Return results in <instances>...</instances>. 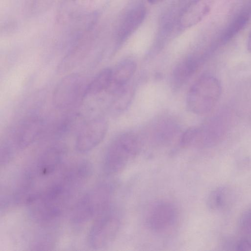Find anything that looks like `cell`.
<instances>
[{
    "label": "cell",
    "instance_id": "6",
    "mask_svg": "<svg viewBox=\"0 0 251 251\" xmlns=\"http://www.w3.org/2000/svg\"><path fill=\"white\" fill-rule=\"evenodd\" d=\"M218 120L189 128L181 136V145L186 148H204L216 144L226 132L225 123Z\"/></svg>",
    "mask_w": 251,
    "mask_h": 251
},
{
    "label": "cell",
    "instance_id": "2",
    "mask_svg": "<svg viewBox=\"0 0 251 251\" xmlns=\"http://www.w3.org/2000/svg\"><path fill=\"white\" fill-rule=\"evenodd\" d=\"M115 188L112 183L102 182L86 192L74 205L71 220L75 225H81L94 220L113 205Z\"/></svg>",
    "mask_w": 251,
    "mask_h": 251
},
{
    "label": "cell",
    "instance_id": "10",
    "mask_svg": "<svg viewBox=\"0 0 251 251\" xmlns=\"http://www.w3.org/2000/svg\"><path fill=\"white\" fill-rule=\"evenodd\" d=\"M83 79L78 74H69L63 77L54 88L52 103L59 109H65L73 105L82 92Z\"/></svg>",
    "mask_w": 251,
    "mask_h": 251
},
{
    "label": "cell",
    "instance_id": "1",
    "mask_svg": "<svg viewBox=\"0 0 251 251\" xmlns=\"http://www.w3.org/2000/svg\"><path fill=\"white\" fill-rule=\"evenodd\" d=\"M91 163L81 160L69 165L26 202L30 217L40 225L55 223L89 180Z\"/></svg>",
    "mask_w": 251,
    "mask_h": 251
},
{
    "label": "cell",
    "instance_id": "16",
    "mask_svg": "<svg viewBox=\"0 0 251 251\" xmlns=\"http://www.w3.org/2000/svg\"><path fill=\"white\" fill-rule=\"evenodd\" d=\"M251 20V6H250L243 9L231 21L222 34L220 42L224 44L230 41L247 26Z\"/></svg>",
    "mask_w": 251,
    "mask_h": 251
},
{
    "label": "cell",
    "instance_id": "24",
    "mask_svg": "<svg viewBox=\"0 0 251 251\" xmlns=\"http://www.w3.org/2000/svg\"><path fill=\"white\" fill-rule=\"evenodd\" d=\"M163 0H148L149 3L152 4L159 3L162 1Z\"/></svg>",
    "mask_w": 251,
    "mask_h": 251
},
{
    "label": "cell",
    "instance_id": "9",
    "mask_svg": "<svg viewBox=\"0 0 251 251\" xmlns=\"http://www.w3.org/2000/svg\"><path fill=\"white\" fill-rule=\"evenodd\" d=\"M108 125L103 117L94 118L81 127L76 137L75 146L81 153L89 152L103 140L107 132Z\"/></svg>",
    "mask_w": 251,
    "mask_h": 251
},
{
    "label": "cell",
    "instance_id": "5",
    "mask_svg": "<svg viewBox=\"0 0 251 251\" xmlns=\"http://www.w3.org/2000/svg\"><path fill=\"white\" fill-rule=\"evenodd\" d=\"M120 215L114 205L93 220L88 232L87 243L93 250L108 247L115 239L121 226Z\"/></svg>",
    "mask_w": 251,
    "mask_h": 251
},
{
    "label": "cell",
    "instance_id": "14",
    "mask_svg": "<svg viewBox=\"0 0 251 251\" xmlns=\"http://www.w3.org/2000/svg\"><path fill=\"white\" fill-rule=\"evenodd\" d=\"M29 243L32 250H49L55 247L58 237V228L55 224L40 225Z\"/></svg>",
    "mask_w": 251,
    "mask_h": 251
},
{
    "label": "cell",
    "instance_id": "18",
    "mask_svg": "<svg viewBox=\"0 0 251 251\" xmlns=\"http://www.w3.org/2000/svg\"><path fill=\"white\" fill-rule=\"evenodd\" d=\"M229 191L225 187H220L213 190L207 199L208 207L212 211H218L225 208L230 201Z\"/></svg>",
    "mask_w": 251,
    "mask_h": 251
},
{
    "label": "cell",
    "instance_id": "4",
    "mask_svg": "<svg viewBox=\"0 0 251 251\" xmlns=\"http://www.w3.org/2000/svg\"><path fill=\"white\" fill-rule=\"evenodd\" d=\"M222 92L221 82L216 77L203 75L190 88L186 98L187 106L196 115H206L216 105Z\"/></svg>",
    "mask_w": 251,
    "mask_h": 251
},
{
    "label": "cell",
    "instance_id": "19",
    "mask_svg": "<svg viewBox=\"0 0 251 251\" xmlns=\"http://www.w3.org/2000/svg\"><path fill=\"white\" fill-rule=\"evenodd\" d=\"M92 0H65L61 13L64 17L79 16L86 10Z\"/></svg>",
    "mask_w": 251,
    "mask_h": 251
},
{
    "label": "cell",
    "instance_id": "13",
    "mask_svg": "<svg viewBox=\"0 0 251 251\" xmlns=\"http://www.w3.org/2000/svg\"><path fill=\"white\" fill-rule=\"evenodd\" d=\"M136 69V64L131 59L119 62L112 69L111 83L107 91L116 95L123 90L134 74Z\"/></svg>",
    "mask_w": 251,
    "mask_h": 251
},
{
    "label": "cell",
    "instance_id": "7",
    "mask_svg": "<svg viewBox=\"0 0 251 251\" xmlns=\"http://www.w3.org/2000/svg\"><path fill=\"white\" fill-rule=\"evenodd\" d=\"M66 153L62 145H52L41 152L25 169L30 177L37 182L57 172L65 160Z\"/></svg>",
    "mask_w": 251,
    "mask_h": 251
},
{
    "label": "cell",
    "instance_id": "3",
    "mask_svg": "<svg viewBox=\"0 0 251 251\" xmlns=\"http://www.w3.org/2000/svg\"><path fill=\"white\" fill-rule=\"evenodd\" d=\"M142 146L141 139L134 132H126L116 137L104 152L102 159L104 172L112 176L122 172L138 155Z\"/></svg>",
    "mask_w": 251,
    "mask_h": 251
},
{
    "label": "cell",
    "instance_id": "17",
    "mask_svg": "<svg viewBox=\"0 0 251 251\" xmlns=\"http://www.w3.org/2000/svg\"><path fill=\"white\" fill-rule=\"evenodd\" d=\"M112 69L104 68L100 71L85 88L84 97L96 96L107 91L111 85Z\"/></svg>",
    "mask_w": 251,
    "mask_h": 251
},
{
    "label": "cell",
    "instance_id": "23",
    "mask_svg": "<svg viewBox=\"0 0 251 251\" xmlns=\"http://www.w3.org/2000/svg\"><path fill=\"white\" fill-rule=\"evenodd\" d=\"M247 49L251 53V31L250 32L247 41Z\"/></svg>",
    "mask_w": 251,
    "mask_h": 251
},
{
    "label": "cell",
    "instance_id": "8",
    "mask_svg": "<svg viewBox=\"0 0 251 251\" xmlns=\"http://www.w3.org/2000/svg\"><path fill=\"white\" fill-rule=\"evenodd\" d=\"M178 218L176 206L167 201H159L150 207L146 216L148 228L157 233H162L172 228Z\"/></svg>",
    "mask_w": 251,
    "mask_h": 251
},
{
    "label": "cell",
    "instance_id": "11",
    "mask_svg": "<svg viewBox=\"0 0 251 251\" xmlns=\"http://www.w3.org/2000/svg\"><path fill=\"white\" fill-rule=\"evenodd\" d=\"M214 0H191L183 7L176 25L179 31L192 27L202 21L210 12Z\"/></svg>",
    "mask_w": 251,
    "mask_h": 251
},
{
    "label": "cell",
    "instance_id": "15",
    "mask_svg": "<svg viewBox=\"0 0 251 251\" xmlns=\"http://www.w3.org/2000/svg\"><path fill=\"white\" fill-rule=\"evenodd\" d=\"M146 14L143 6H138L130 10L121 22L118 32V42L121 43L126 41L140 26Z\"/></svg>",
    "mask_w": 251,
    "mask_h": 251
},
{
    "label": "cell",
    "instance_id": "22",
    "mask_svg": "<svg viewBox=\"0 0 251 251\" xmlns=\"http://www.w3.org/2000/svg\"><path fill=\"white\" fill-rule=\"evenodd\" d=\"M235 248L238 251H251V237L242 238L236 243Z\"/></svg>",
    "mask_w": 251,
    "mask_h": 251
},
{
    "label": "cell",
    "instance_id": "21",
    "mask_svg": "<svg viewBox=\"0 0 251 251\" xmlns=\"http://www.w3.org/2000/svg\"><path fill=\"white\" fill-rule=\"evenodd\" d=\"M55 0H33L31 9L35 14H42L48 11L53 5Z\"/></svg>",
    "mask_w": 251,
    "mask_h": 251
},
{
    "label": "cell",
    "instance_id": "20",
    "mask_svg": "<svg viewBox=\"0 0 251 251\" xmlns=\"http://www.w3.org/2000/svg\"><path fill=\"white\" fill-rule=\"evenodd\" d=\"M239 227L245 236L251 237V207L242 214L239 220Z\"/></svg>",
    "mask_w": 251,
    "mask_h": 251
},
{
    "label": "cell",
    "instance_id": "12",
    "mask_svg": "<svg viewBox=\"0 0 251 251\" xmlns=\"http://www.w3.org/2000/svg\"><path fill=\"white\" fill-rule=\"evenodd\" d=\"M204 58V56L191 55L178 63L172 75L174 88H180L187 82L202 64Z\"/></svg>",
    "mask_w": 251,
    "mask_h": 251
}]
</instances>
